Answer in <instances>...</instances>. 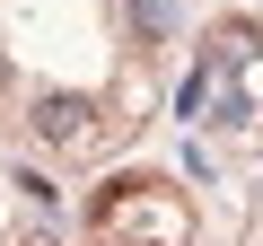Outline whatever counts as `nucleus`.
<instances>
[{
  "mask_svg": "<svg viewBox=\"0 0 263 246\" xmlns=\"http://www.w3.org/2000/svg\"><path fill=\"white\" fill-rule=\"evenodd\" d=\"M88 220H97V246H184V202L158 176H114Z\"/></svg>",
  "mask_w": 263,
  "mask_h": 246,
  "instance_id": "nucleus-1",
  "label": "nucleus"
},
{
  "mask_svg": "<svg viewBox=\"0 0 263 246\" xmlns=\"http://www.w3.org/2000/svg\"><path fill=\"white\" fill-rule=\"evenodd\" d=\"M35 132L44 141H88L97 132V123H88V97H44L35 106Z\"/></svg>",
  "mask_w": 263,
  "mask_h": 246,
  "instance_id": "nucleus-2",
  "label": "nucleus"
},
{
  "mask_svg": "<svg viewBox=\"0 0 263 246\" xmlns=\"http://www.w3.org/2000/svg\"><path fill=\"white\" fill-rule=\"evenodd\" d=\"M132 9H141V27H149V36L167 27V0H132Z\"/></svg>",
  "mask_w": 263,
  "mask_h": 246,
  "instance_id": "nucleus-3",
  "label": "nucleus"
},
{
  "mask_svg": "<svg viewBox=\"0 0 263 246\" xmlns=\"http://www.w3.org/2000/svg\"><path fill=\"white\" fill-rule=\"evenodd\" d=\"M0 88H9V62H0Z\"/></svg>",
  "mask_w": 263,
  "mask_h": 246,
  "instance_id": "nucleus-4",
  "label": "nucleus"
}]
</instances>
